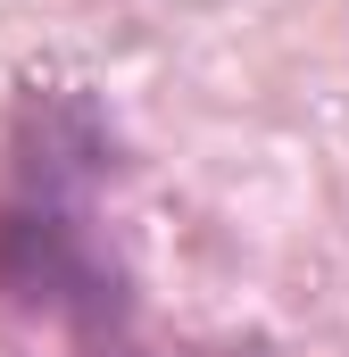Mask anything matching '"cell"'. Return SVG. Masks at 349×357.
<instances>
[{"instance_id": "1", "label": "cell", "mask_w": 349, "mask_h": 357, "mask_svg": "<svg viewBox=\"0 0 349 357\" xmlns=\"http://www.w3.org/2000/svg\"><path fill=\"white\" fill-rule=\"evenodd\" d=\"M108 158L117 142L91 91L34 84L17 100L8 167H0V307L50 324L67 349L133 333V282L100 225Z\"/></svg>"}, {"instance_id": "2", "label": "cell", "mask_w": 349, "mask_h": 357, "mask_svg": "<svg viewBox=\"0 0 349 357\" xmlns=\"http://www.w3.org/2000/svg\"><path fill=\"white\" fill-rule=\"evenodd\" d=\"M75 357H158V349H142V341L125 333V341H100V349H75Z\"/></svg>"}]
</instances>
